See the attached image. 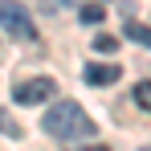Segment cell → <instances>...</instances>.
I'll return each instance as SVG.
<instances>
[{
  "label": "cell",
  "instance_id": "cell-2",
  "mask_svg": "<svg viewBox=\"0 0 151 151\" xmlns=\"http://www.w3.org/2000/svg\"><path fill=\"white\" fill-rule=\"evenodd\" d=\"M0 25L8 29L12 37H21V41H33L37 37V25L29 21V12L21 4H12V0H0Z\"/></svg>",
  "mask_w": 151,
  "mask_h": 151
},
{
  "label": "cell",
  "instance_id": "cell-4",
  "mask_svg": "<svg viewBox=\"0 0 151 151\" xmlns=\"http://www.w3.org/2000/svg\"><path fill=\"white\" fill-rule=\"evenodd\" d=\"M119 65H86V82L90 86H110V82H119Z\"/></svg>",
  "mask_w": 151,
  "mask_h": 151
},
{
  "label": "cell",
  "instance_id": "cell-5",
  "mask_svg": "<svg viewBox=\"0 0 151 151\" xmlns=\"http://www.w3.org/2000/svg\"><path fill=\"white\" fill-rule=\"evenodd\" d=\"M0 131H4V135H12V139H21V135H25V127L17 123L8 110H0Z\"/></svg>",
  "mask_w": 151,
  "mask_h": 151
},
{
  "label": "cell",
  "instance_id": "cell-11",
  "mask_svg": "<svg viewBox=\"0 0 151 151\" xmlns=\"http://www.w3.org/2000/svg\"><path fill=\"white\" fill-rule=\"evenodd\" d=\"M143 151H151V147H143Z\"/></svg>",
  "mask_w": 151,
  "mask_h": 151
},
{
  "label": "cell",
  "instance_id": "cell-10",
  "mask_svg": "<svg viewBox=\"0 0 151 151\" xmlns=\"http://www.w3.org/2000/svg\"><path fill=\"white\" fill-rule=\"evenodd\" d=\"M82 151H106V147H102V143H94V147H82Z\"/></svg>",
  "mask_w": 151,
  "mask_h": 151
},
{
  "label": "cell",
  "instance_id": "cell-3",
  "mask_svg": "<svg viewBox=\"0 0 151 151\" xmlns=\"http://www.w3.org/2000/svg\"><path fill=\"white\" fill-rule=\"evenodd\" d=\"M57 94V86H53V78H29L17 86V102H25V106H37V102H45Z\"/></svg>",
  "mask_w": 151,
  "mask_h": 151
},
{
  "label": "cell",
  "instance_id": "cell-8",
  "mask_svg": "<svg viewBox=\"0 0 151 151\" xmlns=\"http://www.w3.org/2000/svg\"><path fill=\"white\" fill-rule=\"evenodd\" d=\"M94 49H98V53H114V49H119V37L102 33V37H94Z\"/></svg>",
  "mask_w": 151,
  "mask_h": 151
},
{
  "label": "cell",
  "instance_id": "cell-1",
  "mask_svg": "<svg viewBox=\"0 0 151 151\" xmlns=\"http://www.w3.org/2000/svg\"><path fill=\"white\" fill-rule=\"evenodd\" d=\"M41 127L49 131L53 139H82V135H90L94 131V123H90V114L78 106V102H53L49 110H45V119H41Z\"/></svg>",
  "mask_w": 151,
  "mask_h": 151
},
{
  "label": "cell",
  "instance_id": "cell-7",
  "mask_svg": "<svg viewBox=\"0 0 151 151\" xmlns=\"http://www.w3.org/2000/svg\"><path fill=\"white\" fill-rule=\"evenodd\" d=\"M102 17H106V8H102V4H82V21H86V25H98Z\"/></svg>",
  "mask_w": 151,
  "mask_h": 151
},
{
  "label": "cell",
  "instance_id": "cell-9",
  "mask_svg": "<svg viewBox=\"0 0 151 151\" xmlns=\"http://www.w3.org/2000/svg\"><path fill=\"white\" fill-rule=\"evenodd\" d=\"M135 102H139L143 110H151V82H139V86H135Z\"/></svg>",
  "mask_w": 151,
  "mask_h": 151
},
{
  "label": "cell",
  "instance_id": "cell-6",
  "mask_svg": "<svg viewBox=\"0 0 151 151\" xmlns=\"http://www.w3.org/2000/svg\"><path fill=\"white\" fill-rule=\"evenodd\" d=\"M127 33H131L135 45H147V49H151V29L147 25H127Z\"/></svg>",
  "mask_w": 151,
  "mask_h": 151
}]
</instances>
